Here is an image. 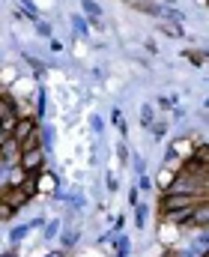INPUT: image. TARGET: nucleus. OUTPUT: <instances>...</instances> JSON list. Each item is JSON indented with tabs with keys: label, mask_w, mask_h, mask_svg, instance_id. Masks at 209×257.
<instances>
[{
	"label": "nucleus",
	"mask_w": 209,
	"mask_h": 257,
	"mask_svg": "<svg viewBox=\"0 0 209 257\" xmlns=\"http://www.w3.org/2000/svg\"><path fill=\"white\" fill-rule=\"evenodd\" d=\"M18 168H21L27 177L42 174V168H45V150H42V147H36V150H21V156H18Z\"/></svg>",
	"instance_id": "nucleus-1"
},
{
	"label": "nucleus",
	"mask_w": 209,
	"mask_h": 257,
	"mask_svg": "<svg viewBox=\"0 0 209 257\" xmlns=\"http://www.w3.org/2000/svg\"><path fill=\"white\" fill-rule=\"evenodd\" d=\"M203 197H194V194H161V209L164 212H173V209H191L197 206Z\"/></svg>",
	"instance_id": "nucleus-2"
},
{
	"label": "nucleus",
	"mask_w": 209,
	"mask_h": 257,
	"mask_svg": "<svg viewBox=\"0 0 209 257\" xmlns=\"http://www.w3.org/2000/svg\"><path fill=\"white\" fill-rule=\"evenodd\" d=\"M36 132H39V123H36L33 117H18V123H15V128H12V135H9V138H15V141L21 144V141L33 138Z\"/></svg>",
	"instance_id": "nucleus-3"
},
{
	"label": "nucleus",
	"mask_w": 209,
	"mask_h": 257,
	"mask_svg": "<svg viewBox=\"0 0 209 257\" xmlns=\"http://www.w3.org/2000/svg\"><path fill=\"white\" fill-rule=\"evenodd\" d=\"M42 224H45L42 218H33V221H27V224H15V227L9 230V242H12V245L24 242V239H27V233H30L33 227H42Z\"/></svg>",
	"instance_id": "nucleus-4"
},
{
	"label": "nucleus",
	"mask_w": 209,
	"mask_h": 257,
	"mask_svg": "<svg viewBox=\"0 0 209 257\" xmlns=\"http://www.w3.org/2000/svg\"><path fill=\"white\" fill-rule=\"evenodd\" d=\"M81 12H84V18L93 24V27H102V6L96 3V0H81Z\"/></svg>",
	"instance_id": "nucleus-5"
},
{
	"label": "nucleus",
	"mask_w": 209,
	"mask_h": 257,
	"mask_svg": "<svg viewBox=\"0 0 209 257\" xmlns=\"http://www.w3.org/2000/svg\"><path fill=\"white\" fill-rule=\"evenodd\" d=\"M18 156H21V144H18L15 138H6V141L0 144V159L15 165V162H18Z\"/></svg>",
	"instance_id": "nucleus-6"
},
{
	"label": "nucleus",
	"mask_w": 209,
	"mask_h": 257,
	"mask_svg": "<svg viewBox=\"0 0 209 257\" xmlns=\"http://www.w3.org/2000/svg\"><path fill=\"white\" fill-rule=\"evenodd\" d=\"M206 221H209V206H206V200H200V203L191 209V218H188V224H194L197 230H203V227H206Z\"/></svg>",
	"instance_id": "nucleus-7"
},
{
	"label": "nucleus",
	"mask_w": 209,
	"mask_h": 257,
	"mask_svg": "<svg viewBox=\"0 0 209 257\" xmlns=\"http://www.w3.org/2000/svg\"><path fill=\"white\" fill-rule=\"evenodd\" d=\"M161 18H164L167 24H176V27L188 21V15H185L182 9H176V6H161Z\"/></svg>",
	"instance_id": "nucleus-8"
},
{
	"label": "nucleus",
	"mask_w": 209,
	"mask_h": 257,
	"mask_svg": "<svg viewBox=\"0 0 209 257\" xmlns=\"http://www.w3.org/2000/svg\"><path fill=\"white\" fill-rule=\"evenodd\" d=\"M60 227H63V221H60V218H51V221L42 224V236H45V239H54V236L60 233Z\"/></svg>",
	"instance_id": "nucleus-9"
},
{
	"label": "nucleus",
	"mask_w": 209,
	"mask_h": 257,
	"mask_svg": "<svg viewBox=\"0 0 209 257\" xmlns=\"http://www.w3.org/2000/svg\"><path fill=\"white\" fill-rule=\"evenodd\" d=\"M138 120H140V126H152L155 123V108L152 105H140V114H138Z\"/></svg>",
	"instance_id": "nucleus-10"
},
{
	"label": "nucleus",
	"mask_w": 209,
	"mask_h": 257,
	"mask_svg": "<svg viewBox=\"0 0 209 257\" xmlns=\"http://www.w3.org/2000/svg\"><path fill=\"white\" fill-rule=\"evenodd\" d=\"M72 27H75L78 36H84V39L90 36V30H87V18H84V15H72Z\"/></svg>",
	"instance_id": "nucleus-11"
},
{
	"label": "nucleus",
	"mask_w": 209,
	"mask_h": 257,
	"mask_svg": "<svg viewBox=\"0 0 209 257\" xmlns=\"http://www.w3.org/2000/svg\"><path fill=\"white\" fill-rule=\"evenodd\" d=\"M9 114H18V108H15V102L9 96H0V120L9 117Z\"/></svg>",
	"instance_id": "nucleus-12"
},
{
	"label": "nucleus",
	"mask_w": 209,
	"mask_h": 257,
	"mask_svg": "<svg viewBox=\"0 0 209 257\" xmlns=\"http://www.w3.org/2000/svg\"><path fill=\"white\" fill-rule=\"evenodd\" d=\"M36 24V33L42 36V39H54V27H51V21H33Z\"/></svg>",
	"instance_id": "nucleus-13"
},
{
	"label": "nucleus",
	"mask_w": 209,
	"mask_h": 257,
	"mask_svg": "<svg viewBox=\"0 0 209 257\" xmlns=\"http://www.w3.org/2000/svg\"><path fill=\"white\" fill-rule=\"evenodd\" d=\"M146 215H149V206H146V203H135V224H138V227L146 224Z\"/></svg>",
	"instance_id": "nucleus-14"
},
{
	"label": "nucleus",
	"mask_w": 209,
	"mask_h": 257,
	"mask_svg": "<svg viewBox=\"0 0 209 257\" xmlns=\"http://www.w3.org/2000/svg\"><path fill=\"white\" fill-rule=\"evenodd\" d=\"M78 239H81L78 230H66V233L60 236V245H63V248H72V245H78Z\"/></svg>",
	"instance_id": "nucleus-15"
},
{
	"label": "nucleus",
	"mask_w": 209,
	"mask_h": 257,
	"mask_svg": "<svg viewBox=\"0 0 209 257\" xmlns=\"http://www.w3.org/2000/svg\"><path fill=\"white\" fill-rule=\"evenodd\" d=\"M111 123L120 128V135L126 138V120H123V111H120V108H114V111H111Z\"/></svg>",
	"instance_id": "nucleus-16"
},
{
	"label": "nucleus",
	"mask_w": 209,
	"mask_h": 257,
	"mask_svg": "<svg viewBox=\"0 0 209 257\" xmlns=\"http://www.w3.org/2000/svg\"><path fill=\"white\" fill-rule=\"evenodd\" d=\"M149 132L155 135V141H164V135H167V123H164V120H155V123L149 126Z\"/></svg>",
	"instance_id": "nucleus-17"
},
{
	"label": "nucleus",
	"mask_w": 209,
	"mask_h": 257,
	"mask_svg": "<svg viewBox=\"0 0 209 257\" xmlns=\"http://www.w3.org/2000/svg\"><path fill=\"white\" fill-rule=\"evenodd\" d=\"M132 171H135L138 177L146 174V159H143V156H132Z\"/></svg>",
	"instance_id": "nucleus-18"
},
{
	"label": "nucleus",
	"mask_w": 209,
	"mask_h": 257,
	"mask_svg": "<svg viewBox=\"0 0 209 257\" xmlns=\"http://www.w3.org/2000/svg\"><path fill=\"white\" fill-rule=\"evenodd\" d=\"M105 186H108V192H117V189H120V186H117V174H114V171H108V174H105Z\"/></svg>",
	"instance_id": "nucleus-19"
},
{
	"label": "nucleus",
	"mask_w": 209,
	"mask_h": 257,
	"mask_svg": "<svg viewBox=\"0 0 209 257\" xmlns=\"http://www.w3.org/2000/svg\"><path fill=\"white\" fill-rule=\"evenodd\" d=\"M149 189H152V180H149L146 174H143V177H138V192H149Z\"/></svg>",
	"instance_id": "nucleus-20"
},
{
	"label": "nucleus",
	"mask_w": 209,
	"mask_h": 257,
	"mask_svg": "<svg viewBox=\"0 0 209 257\" xmlns=\"http://www.w3.org/2000/svg\"><path fill=\"white\" fill-rule=\"evenodd\" d=\"M9 168H12V162H3V159H0V186H6V174H9Z\"/></svg>",
	"instance_id": "nucleus-21"
},
{
	"label": "nucleus",
	"mask_w": 209,
	"mask_h": 257,
	"mask_svg": "<svg viewBox=\"0 0 209 257\" xmlns=\"http://www.w3.org/2000/svg\"><path fill=\"white\" fill-rule=\"evenodd\" d=\"M48 48H51L54 54H60V51H63V42H60V39L54 36V39H48Z\"/></svg>",
	"instance_id": "nucleus-22"
},
{
	"label": "nucleus",
	"mask_w": 209,
	"mask_h": 257,
	"mask_svg": "<svg viewBox=\"0 0 209 257\" xmlns=\"http://www.w3.org/2000/svg\"><path fill=\"white\" fill-rule=\"evenodd\" d=\"M39 189H54V177H39Z\"/></svg>",
	"instance_id": "nucleus-23"
},
{
	"label": "nucleus",
	"mask_w": 209,
	"mask_h": 257,
	"mask_svg": "<svg viewBox=\"0 0 209 257\" xmlns=\"http://www.w3.org/2000/svg\"><path fill=\"white\" fill-rule=\"evenodd\" d=\"M39 120H45V90L39 93V114H36Z\"/></svg>",
	"instance_id": "nucleus-24"
},
{
	"label": "nucleus",
	"mask_w": 209,
	"mask_h": 257,
	"mask_svg": "<svg viewBox=\"0 0 209 257\" xmlns=\"http://www.w3.org/2000/svg\"><path fill=\"white\" fill-rule=\"evenodd\" d=\"M155 105H158V108H164V111H167V108H170V105H173V102H170V99H167V96H158V99H155Z\"/></svg>",
	"instance_id": "nucleus-25"
},
{
	"label": "nucleus",
	"mask_w": 209,
	"mask_h": 257,
	"mask_svg": "<svg viewBox=\"0 0 209 257\" xmlns=\"http://www.w3.org/2000/svg\"><path fill=\"white\" fill-rule=\"evenodd\" d=\"M117 159H120V162H126V159H129V150H126V144H120V147H117Z\"/></svg>",
	"instance_id": "nucleus-26"
},
{
	"label": "nucleus",
	"mask_w": 209,
	"mask_h": 257,
	"mask_svg": "<svg viewBox=\"0 0 209 257\" xmlns=\"http://www.w3.org/2000/svg\"><path fill=\"white\" fill-rule=\"evenodd\" d=\"M93 128H96V135H102V128H105V126H102V120H99L96 114H93Z\"/></svg>",
	"instance_id": "nucleus-27"
},
{
	"label": "nucleus",
	"mask_w": 209,
	"mask_h": 257,
	"mask_svg": "<svg viewBox=\"0 0 209 257\" xmlns=\"http://www.w3.org/2000/svg\"><path fill=\"white\" fill-rule=\"evenodd\" d=\"M45 257H63V251H48Z\"/></svg>",
	"instance_id": "nucleus-28"
},
{
	"label": "nucleus",
	"mask_w": 209,
	"mask_h": 257,
	"mask_svg": "<svg viewBox=\"0 0 209 257\" xmlns=\"http://www.w3.org/2000/svg\"><path fill=\"white\" fill-rule=\"evenodd\" d=\"M0 257H18V254L15 251H6V254H0Z\"/></svg>",
	"instance_id": "nucleus-29"
},
{
	"label": "nucleus",
	"mask_w": 209,
	"mask_h": 257,
	"mask_svg": "<svg viewBox=\"0 0 209 257\" xmlns=\"http://www.w3.org/2000/svg\"><path fill=\"white\" fill-rule=\"evenodd\" d=\"M123 3H138V0H123Z\"/></svg>",
	"instance_id": "nucleus-30"
},
{
	"label": "nucleus",
	"mask_w": 209,
	"mask_h": 257,
	"mask_svg": "<svg viewBox=\"0 0 209 257\" xmlns=\"http://www.w3.org/2000/svg\"><path fill=\"white\" fill-rule=\"evenodd\" d=\"M0 200H3V197H0Z\"/></svg>",
	"instance_id": "nucleus-31"
}]
</instances>
